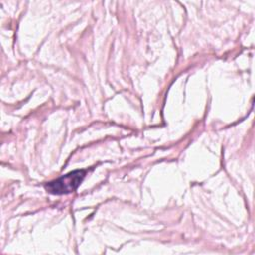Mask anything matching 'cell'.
<instances>
[{"label":"cell","instance_id":"obj_1","mask_svg":"<svg viewBox=\"0 0 255 255\" xmlns=\"http://www.w3.org/2000/svg\"><path fill=\"white\" fill-rule=\"evenodd\" d=\"M85 175V170H74L53 181H50L45 185V188L53 194H67L78 188Z\"/></svg>","mask_w":255,"mask_h":255}]
</instances>
